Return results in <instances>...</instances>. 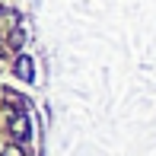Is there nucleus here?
Listing matches in <instances>:
<instances>
[{"label":"nucleus","mask_w":156,"mask_h":156,"mask_svg":"<svg viewBox=\"0 0 156 156\" xmlns=\"http://www.w3.org/2000/svg\"><path fill=\"white\" fill-rule=\"evenodd\" d=\"M10 131H13V137H16V140H29V137H32V124H29V118H26V115H13Z\"/></svg>","instance_id":"1"},{"label":"nucleus","mask_w":156,"mask_h":156,"mask_svg":"<svg viewBox=\"0 0 156 156\" xmlns=\"http://www.w3.org/2000/svg\"><path fill=\"white\" fill-rule=\"evenodd\" d=\"M16 76H19V80H26V83L35 80V64H32V58H26V54H23V58L16 61Z\"/></svg>","instance_id":"2"},{"label":"nucleus","mask_w":156,"mask_h":156,"mask_svg":"<svg viewBox=\"0 0 156 156\" xmlns=\"http://www.w3.org/2000/svg\"><path fill=\"white\" fill-rule=\"evenodd\" d=\"M3 156H26L23 150H19L16 144H10V147H3Z\"/></svg>","instance_id":"3"}]
</instances>
